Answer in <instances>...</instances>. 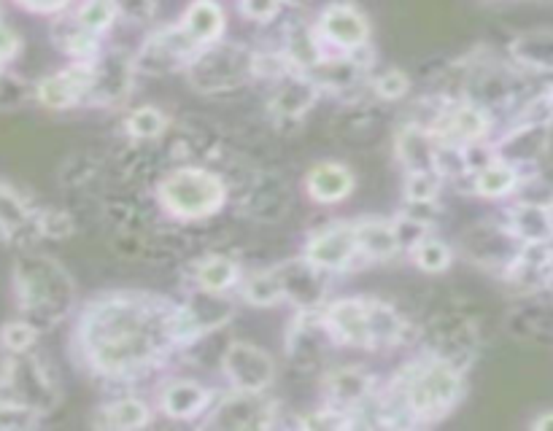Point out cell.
<instances>
[{"instance_id": "17", "label": "cell", "mask_w": 553, "mask_h": 431, "mask_svg": "<svg viewBox=\"0 0 553 431\" xmlns=\"http://www.w3.org/2000/svg\"><path fill=\"white\" fill-rule=\"evenodd\" d=\"M489 116L478 106H456L454 111H446L438 122V135L451 146L459 143H475L486 135Z\"/></svg>"}, {"instance_id": "9", "label": "cell", "mask_w": 553, "mask_h": 431, "mask_svg": "<svg viewBox=\"0 0 553 431\" xmlns=\"http://www.w3.org/2000/svg\"><path fill=\"white\" fill-rule=\"evenodd\" d=\"M359 248L354 238V224H332L319 229L305 248V259L324 273L346 270L357 262Z\"/></svg>"}, {"instance_id": "29", "label": "cell", "mask_w": 553, "mask_h": 431, "mask_svg": "<svg viewBox=\"0 0 553 431\" xmlns=\"http://www.w3.org/2000/svg\"><path fill=\"white\" fill-rule=\"evenodd\" d=\"M513 229L521 238L545 240L551 235V216L545 208H537V205H521L513 216Z\"/></svg>"}, {"instance_id": "39", "label": "cell", "mask_w": 553, "mask_h": 431, "mask_svg": "<svg viewBox=\"0 0 553 431\" xmlns=\"http://www.w3.org/2000/svg\"><path fill=\"white\" fill-rule=\"evenodd\" d=\"M116 9H122L127 14V17L133 19H143L152 14V0H114Z\"/></svg>"}, {"instance_id": "33", "label": "cell", "mask_w": 553, "mask_h": 431, "mask_svg": "<svg viewBox=\"0 0 553 431\" xmlns=\"http://www.w3.org/2000/svg\"><path fill=\"white\" fill-rule=\"evenodd\" d=\"M33 426H38V410L0 396V431L33 429Z\"/></svg>"}, {"instance_id": "24", "label": "cell", "mask_w": 553, "mask_h": 431, "mask_svg": "<svg viewBox=\"0 0 553 431\" xmlns=\"http://www.w3.org/2000/svg\"><path fill=\"white\" fill-rule=\"evenodd\" d=\"M22 232H33L38 238L36 219L17 192H11L9 186H0V235L3 238H17Z\"/></svg>"}, {"instance_id": "30", "label": "cell", "mask_w": 553, "mask_h": 431, "mask_svg": "<svg viewBox=\"0 0 553 431\" xmlns=\"http://www.w3.org/2000/svg\"><path fill=\"white\" fill-rule=\"evenodd\" d=\"M165 114L157 111L154 106H141L135 108L133 114L127 116V132L133 135V138H141V141H154V138H160L162 132H165Z\"/></svg>"}, {"instance_id": "31", "label": "cell", "mask_w": 553, "mask_h": 431, "mask_svg": "<svg viewBox=\"0 0 553 431\" xmlns=\"http://www.w3.org/2000/svg\"><path fill=\"white\" fill-rule=\"evenodd\" d=\"M116 3L114 0H87L84 6L79 9V25L84 30H90V33H103L111 27V22L116 19Z\"/></svg>"}, {"instance_id": "6", "label": "cell", "mask_w": 553, "mask_h": 431, "mask_svg": "<svg viewBox=\"0 0 553 431\" xmlns=\"http://www.w3.org/2000/svg\"><path fill=\"white\" fill-rule=\"evenodd\" d=\"M3 386L11 388V394L6 399L22 402V405L33 407L38 413L52 410L54 402H57V386H54L46 364L38 359H25V353L14 356V361L6 367Z\"/></svg>"}, {"instance_id": "2", "label": "cell", "mask_w": 553, "mask_h": 431, "mask_svg": "<svg viewBox=\"0 0 553 431\" xmlns=\"http://www.w3.org/2000/svg\"><path fill=\"white\" fill-rule=\"evenodd\" d=\"M14 291L25 318L36 326H52L73 308L71 275L52 256L30 254L14 264Z\"/></svg>"}, {"instance_id": "22", "label": "cell", "mask_w": 553, "mask_h": 431, "mask_svg": "<svg viewBox=\"0 0 553 431\" xmlns=\"http://www.w3.org/2000/svg\"><path fill=\"white\" fill-rule=\"evenodd\" d=\"M400 157L405 162L408 173H429L438 170V151L432 149L427 130L421 127H408L400 135Z\"/></svg>"}, {"instance_id": "38", "label": "cell", "mask_w": 553, "mask_h": 431, "mask_svg": "<svg viewBox=\"0 0 553 431\" xmlns=\"http://www.w3.org/2000/svg\"><path fill=\"white\" fill-rule=\"evenodd\" d=\"M19 52V36L17 30H11V27L0 25V62L11 60L14 54Z\"/></svg>"}, {"instance_id": "26", "label": "cell", "mask_w": 553, "mask_h": 431, "mask_svg": "<svg viewBox=\"0 0 553 431\" xmlns=\"http://www.w3.org/2000/svg\"><path fill=\"white\" fill-rule=\"evenodd\" d=\"M518 173L508 162H486L475 173V192L483 197H505L516 189Z\"/></svg>"}, {"instance_id": "19", "label": "cell", "mask_w": 553, "mask_h": 431, "mask_svg": "<svg viewBox=\"0 0 553 431\" xmlns=\"http://www.w3.org/2000/svg\"><path fill=\"white\" fill-rule=\"evenodd\" d=\"M354 238H357L359 256H365L367 262H386L400 251L394 227L381 219H365L354 224Z\"/></svg>"}, {"instance_id": "7", "label": "cell", "mask_w": 553, "mask_h": 431, "mask_svg": "<svg viewBox=\"0 0 553 431\" xmlns=\"http://www.w3.org/2000/svg\"><path fill=\"white\" fill-rule=\"evenodd\" d=\"M424 340L429 343L432 359L448 361L456 370H462L464 361L473 359L475 345H478L475 326L456 313H438L429 318V324L424 326Z\"/></svg>"}, {"instance_id": "12", "label": "cell", "mask_w": 553, "mask_h": 431, "mask_svg": "<svg viewBox=\"0 0 553 431\" xmlns=\"http://www.w3.org/2000/svg\"><path fill=\"white\" fill-rule=\"evenodd\" d=\"M292 205V197H289V189L278 176H251L249 186L241 197L243 213L254 221H262V224H273V221H281Z\"/></svg>"}, {"instance_id": "5", "label": "cell", "mask_w": 553, "mask_h": 431, "mask_svg": "<svg viewBox=\"0 0 553 431\" xmlns=\"http://www.w3.org/2000/svg\"><path fill=\"white\" fill-rule=\"evenodd\" d=\"M222 178L203 168H179L162 178L160 200L176 219L200 221L214 216L224 203Z\"/></svg>"}, {"instance_id": "14", "label": "cell", "mask_w": 553, "mask_h": 431, "mask_svg": "<svg viewBox=\"0 0 553 431\" xmlns=\"http://www.w3.org/2000/svg\"><path fill=\"white\" fill-rule=\"evenodd\" d=\"M324 391L332 399V407L354 413L373 394V378H370V372H365L357 364H348V367L332 370L324 378Z\"/></svg>"}, {"instance_id": "10", "label": "cell", "mask_w": 553, "mask_h": 431, "mask_svg": "<svg viewBox=\"0 0 553 431\" xmlns=\"http://www.w3.org/2000/svg\"><path fill=\"white\" fill-rule=\"evenodd\" d=\"M276 421V405L262 394L251 391H235L216 407L211 426L216 429H268Z\"/></svg>"}, {"instance_id": "35", "label": "cell", "mask_w": 553, "mask_h": 431, "mask_svg": "<svg viewBox=\"0 0 553 431\" xmlns=\"http://www.w3.org/2000/svg\"><path fill=\"white\" fill-rule=\"evenodd\" d=\"M300 426L311 431H324V429H343V426H351V418H348L346 410L340 407H327V410H316V413H308L300 418Z\"/></svg>"}, {"instance_id": "21", "label": "cell", "mask_w": 553, "mask_h": 431, "mask_svg": "<svg viewBox=\"0 0 553 431\" xmlns=\"http://www.w3.org/2000/svg\"><path fill=\"white\" fill-rule=\"evenodd\" d=\"M238 278H241V273H238V262L227 254H208L197 262V289L211 291V294H222V291H227L230 286H235Z\"/></svg>"}, {"instance_id": "16", "label": "cell", "mask_w": 553, "mask_h": 431, "mask_svg": "<svg viewBox=\"0 0 553 431\" xmlns=\"http://www.w3.org/2000/svg\"><path fill=\"white\" fill-rule=\"evenodd\" d=\"M160 405L170 418H179V421L195 418V415L206 413L211 405V391L195 380H173L162 388Z\"/></svg>"}, {"instance_id": "18", "label": "cell", "mask_w": 553, "mask_h": 431, "mask_svg": "<svg viewBox=\"0 0 553 431\" xmlns=\"http://www.w3.org/2000/svg\"><path fill=\"white\" fill-rule=\"evenodd\" d=\"M308 194H311L316 203H340L346 200L351 189H354V176L346 165L338 162H322L308 173Z\"/></svg>"}, {"instance_id": "25", "label": "cell", "mask_w": 553, "mask_h": 431, "mask_svg": "<svg viewBox=\"0 0 553 431\" xmlns=\"http://www.w3.org/2000/svg\"><path fill=\"white\" fill-rule=\"evenodd\" d=\"M241 297L254 308H270L284 300V289L278 281L276 270H257L241 283Z\"/></svg>"}, {"instance_id": "37", "label": "cell", "mask_w": 553, "mask_h": 431, "mask_svg": "<svg viewBox=\"0 0 553 431\" xmlns=\"http://www.w3.org/2000/svg\"><path fill=\"white\" fill-rule=\"evenodd\" d=\"M246 17L257 22H270L278 14V0H243Z\"/></svg>"}, {"instance_id": "36", "label": "cell", "mask_w": 553, "mask_h": 431, "mask_svg": "<svg viewBox=\"0 0 553 431\" xmlns=\"http://www.w3.org/2000/svg\"><path fill=\"white\" fill-rule=\"evenodd\" d=\"M375 92L384 100H400L408 92V76L400 71H386L384 76H378V81H375Z\"/></svg>"}, {"instance_id": "13", "label": "cell", "mask_w": 553, "mask_h": 431, "mask_svg": "<svg viewBox=\"0 0 553 431\" xmlns=\"http://www.w3.org/2000/svg\"><path fill=\"white\" fill-rule=\"evenodd\" d=\"M95 84V71L87 65H73L68 71L54 73L38 84V100L46 108H71L76 100L87 95Z\"/></svg>"}, {"instance_id": "41", "label": "cell", "mask_w": 553, "mask_h": 431, "mask_svg": "<svg viewBox=\"0 0 553 431\" xmlns=\"http://www.w3.org/2000/svg\"><path fill=\"white\" fill-rule=\"evenodd\" d=\"M535 429H543V431H551L553 429V413L543 415V418H537L535 423H532Z\"/></svg>"}, {"instance_id": "40", "label": "cell", "mask_w": 553, "mask_h": 431, "mask_svg": "<svg viewBox=\"0 0 553 431\" xmlns=\"http://www.w3.org/2000/svg\"><path fill=\"white\" fill-rule=\"evenodd\" d=\"M19 3L36 11H57L63 9V6H68V0H19Z\"/></svg>"}, {"instance_id": "4", "label": "cell", "mask_w": 553, "mask_h": 431, "mask_svg": "<svg viewBox=\"0 0 553 431\" xmlns=\"http://www.w3.org/2000/svg\"><path fill=\"white\" fill-rule=\"evenodd\" d=\"M397 399L411 418L419 421H438L459 402L462 396V370L448 361L432 359L413 367L402 375Z\"/></svg>"}, {"instance_id": "34", "label": "cell", "mask_w": 553, "mask_h": 431, "mask_svg": "<svg viewBox=\"0 0 553 431\" xmlns=\"http://www.w3.org/2000/svg\"><path fill=\"white\" fill-rule=\"evenodd\" d=\"M438 189V170H429V173H408V184H405L408 203H435Z\"/></svg>"}, {"instance_id": "8", "label": "cell", "mask_w": 553, "mask_h": 431, "mask_svg": "<svg viewBox=\"0 0 553 431\" xmlns=\"http://www.w3.org/2000/svg\"><path fill=\"white\" fill-rule=\"evenodd\" d=\"M222 367L235 391L262 394L276 380V364L268 353L251 343H230L222 356Z\"/></svg>"}, {"instance_id": "11", "label": "cell", "mask_w": 553, "mask_h": 431, "mask_svg": "<svg viewBox=\"0 0 553 431\" xmlns=\"http://www.w3.org/2000/svg\"><path fill=\"white\" fill-rule=\"evenodd\" d=\"M284 289V300H292L300 310H313L322 305L327 289V273L313 267L308 259H289L273 267Z\"/></svg>"}, {"instance_id": "32", "label": "cell", "mask_w": 553, "mask_h": 431, "mask_svg": "<svg viewBox=\"0 0 553 431\" xmlns=\"http://www.w3.org/2000/svg\"><path fill=\"white\" fill-rule=\"evenodd\" d=\"M38 340V329L30 321H9V324L0 329V343L9 353L19 356V353H27Z\"/></svg>"}, {"instance_id": "27", "label": "cell", "mask_w": 553, "mask_h": 431, "mask_svg": "<svg viewBox=\"0 0 553 431\" xmlns=\"http://www.w3.org/2000/svg\"><path fill=\"white\" fill-rule=\"evenodd\" d=\"M413 262L424 273H443L448 264H451V248L443 243V240L432 238V235H424V238L411 248Z\"/></svg>"}, {"instance_id": "20", "label": "cell", "mask_w": 553, "mask_h": 431, "mask_svg": "<svg viewBox=\"0 0 553 431\" xmlns=\"http://www.w3.org/2000/svg\"><path fill=\"white\" fill-rule=\"evenodd\" d=\"M181 30H184L197 46L211 44V41H216V38L222 36L224 30L222 9L216 6L214 0H195L187 9V14H184V25H181Z\"/></svg>"}, {"instance_id": "1", "label": "cell", "mask_w": 553, "mask_h": 431, "mask_svg": "<svg viewBox=\"0 0 553 431\" xmlns=\"http://www.w3.org/2000/svg\"><path fill=\"white\" fill-rule=\"evenodd\" d=\"M170 308H157L141 294H116L98 302L84 321V348L90 364L108 378L143 372L173 343L168 332Z\"/></svg>"}, {"instance_id": "28", "label": "cell", "mask_w": 553, "mask_h": 431, "mask_svg": "<svg viewBox=\"0 0 553 431\" xmlns=\"http://www.w3.org/2000/svg\"><path fill=\"white\" fill-rule=\"evenodd\" d=\"M313 97H316V89L308 81H286L284 87L278 89V95L273 97V108L278 114L297 116L311 106Z\"/></svg>"}, {"instance_id": "15", "label": "cell", "mask_w": 553, "mask_h": 431, "mask_svg": "<svg viewBox=\"0 0 553 431\" xmlns=\"http://www.w3.org/2000/svg\"><path fill=\"white\" fill-rule=\"evenodd\" d=\"M319 33H322L330 44L340 49H359L367 41V19L362 11H357L348 3H335L322 14L319 22Z\"/></svg>"}, {"instance_id": "3", "label": "cell", "mask_w": 553, "mask_h": 431, "mask_svg": "<svg viewBox=\"0 0 553 431\" xmlns=\"http://www.w3.org/2000/svg\"><path fill=\"white\" fill-rule=\"evenodd\" d=\"M327 332L338 343L351 348H384V345H400L405 340L408 324L405 318L381 300H365V297H346L332 302L322 316Z\"/></svg>"}, {"instance_id": "23", "label": "cell", "mask_w": 553, "mask_h": 431, "mask_svg": "<svg viewBox=\"0 0 553 431\" xmlns=\"http://www.w3.org/2000/svg\"><path fill=\"white\" fill-rule=\"evenodd\" d=\"M152 421V410L141 399H116L111 405L100 407L98 413V426H106V429H141L146 423Z\"/></svg>"}]
</instances>
